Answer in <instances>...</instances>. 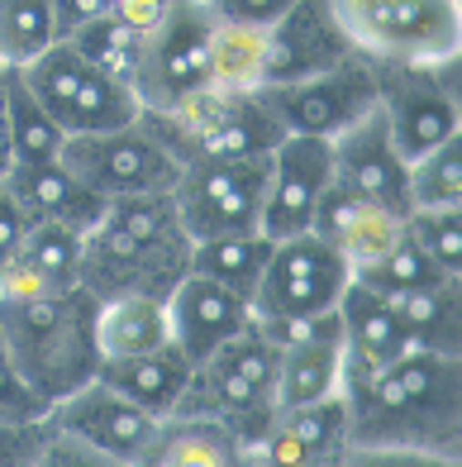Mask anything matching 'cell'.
<instances>
[{"label": "cell", "instance_id": "obj_1", "mask_svg": "<svg viewBox=\"0 0 462 467\" xmlns=\"http://www.w3.org/2000/svg\"><path fill=\"white\" fill-rule=\"evenodd\" d=\"M339 396L353 420V453H434L457 458V358L410 348L386 368L344 358Z\"/></svg>", "mask_w": 462, "mask_h": 467}, {"label": "cell", "instance_id": "obj_2", "mask_svg": "<svg viewBox=\"0 0 462 467\" xmlns=\"http://www.w3.org/2000/svg\"><path fill=\"white\" fill-rule=\"evenodd\" d=\"M100 301L87 286H0V334L25 381L53 406L87 387L100 368L96 344Z\"/></svg>", "mask_w": 462, "mask_h": 467}, {"label": "cell", "instance_id": "obj_3", "mask_svg": "<svg viewBox=\"0 0 462 467\" xmlns=\"http://www.w3.org/2000/svg\"><path fill=\"white\" fill-rule=\"evenodd\" d=\"M277 358H282L277 338L253 320L191 368V381H186L172 415L224 420L234 430L239 449L248 453L282 410L277 406Z\"/></svg>", "mask_w": 462, "mask_h": 467}, {"label": "cell", "instance_id": "obj_4", "mask_svg": "<svg viewBox=\"0 0 462 467\" xmlns=\"http://www.w3.org/2000/svg\"><path fill=\"white\" fill-rule=\"evenodd\" d=\"M149 130L172 148L177 162L196 158H267L286 139L277 110L262 91H220L205 87L172 110H139Z\"/></svg>", "mask_w": 462, "mask_h": 467}, {"label": "cell", "instance_id": "obj_5", "mask_svg": "<svg viewBox=\"0 0 462 467\" xmlns=\"http://www.w3.org/2000/svg\"><path fill=\"white\" fill-rule=\"evenodd\" d=\"M329 10L372 62H444L462 48V0H329Z\"/></svg>", "mask_w": 462, "mask_h": 467}, {"label": "cell", "instance_id": "obj_6", "mask_svg": "<svg viewBox=\"0 0 462 467\" xmlns=\"http://www.w3.org/2000/svg\"><path fill=\"white\" fill-rule=\"evenodd\" d=\"M376 105L386 134L406 162L462 134L457 105V57L444 62H376Z\"/></svg>", "mask_w": 462, "mask_h": 467}, {"label": "cell", "instance_id": "obj_7", "mask_svg": "<svg viewBox=\"0 0 462 467\" xmlns=\"http://www.w3.org/2000/svg\"><path fill=\"white\" fill-rule=\"evenodd\" d=\"M19 72H25L29 91L44 100V110L67 130V139L72 134H100V130H115V124L139 119V96L124 87V81L91 67L67 38L48 44Z\"/></svg>", "mask_w": 462, "mask_h": 467}, {"label": "cell", "instance_id": "obj_8", "mask_svg": "<svg viewBox=\"0 0 462 467\" xmlns=\"http://www.w3.org/2000/svg\"><path fill=\"white\" fill-rule=\"evenodd\" d=\"M353 277V267L334 253L320 234H291L272 244V258L248 296L253 320L262 325H296L310 315H324L339 306V296Z\"/></svg>", "mask_w": 462, "mask_h": 467}, {"label": "cell", "instance_id": "obj_9", "mask_svg": "<svg viewBox=\"0 0 462 467\" xmlns=\"http://www.w3.org/2000/svg\"><path fill=\"white\" fill-rule=\"evenodd\" d=\"M210 29H215V15L205 0H181L153 29H143L134 72L139 110H172L210 87Z\"/></svg>", "mask_w": 462, "mask_h": 467}, {"label": "cell", "instance_id": "obj_10", "mask_svg": "<svg viewBox=\"0 0 462 467\" xmlns=\"http://www.w3.org/2000/svg\"><path fill=\"white\" fill-rule=\"evenodd\" d=\"M62 162L105 201L139 196V191H172L181 177L177 153L149 130L143 115L100 134H72L62 143Z\"/></svg>", "mask_w": 462, "mask_h": 467}, {"label": "cell", "instance_id": "obj_11", "mask_svg": "<svg viewBox=\"0 0 462 467\" xmlns=\"http://www.w3.org/2000/svg\"><path fill=\"white\" fill-rule=\"evenodd\" d=\"M267 191V158H196L172 186L177 215L191 239L258 229Z\"/></svg>", "mask_w": 462, "mask_h": 467}, {"label": "cell", "instance_id": "obj_12", "mask_svg": "<svg viewBox=\"0 0 462 467\" xmlns=\"http://www.w3.org/2000/svg\"><path fill=\"white\" fill-rule=\"evenodd\" d=\"M48 424H53V434L72 439L77 449H87L96 467H139L153 434H158V415L134 406L115 387H105L100 377H91L87 387L53 400Z\"/></svg>", "mask_w": 462, "mask_h": 467}, {"label": "cell", "instance_id": "obj_13", "mask_svg": "<svg viewBox=\"0 0 462 467\" xmlns=\"http://www.w3.org/2000/svg\"><path fill=\"white\" fill-rule=\"evenodd\" d=\"M262 96L277 110L286 134L334 139L348 124H358L367 110H376V62L363 53H348L344 62H334V67L314 72V77L262 87Z\"/></svg>", "mask_w": 462, "mask_h": 467}, {"label": "cell", "instance_id": "obj_14", "mask_svg": "<svg viewBox=\"0 0 462 467\" xmlns=\"http://www.w3.org/2000/svg\"><path fill=\"white\" fill-rule=\"evenodd\" d=\"M186 272H191V253L153 248L119 229L110 215H100L91 229H81V272L77 282L87 286L96 301L110 296H162L172 291Z\"/></svg>", "mask_w": 462, "mask_h": 467}, {"label": "cell", "instance_id": "obj_15", "mask_svg": "<svg viewBox=\"0 0 462 467\" xmlns=\"http://www.w3.org/2000/svg\"><path fill=\"white\" fill-rule=\"evenodd\" d=\"M329 182H334V148H329V139L286 134L267 153V191H262L258 229L267 234L272 244L291 239V234H305Z\"/></svg>", "mask_w": 462, "mask_h": 467}, {"label": "cell", "instance_id": "obj_16", "mask_svg": "<svg viewBox=\"0 0 462 467\" xmlns=\"http://www.w3.org/2000/svg\"><path fill=\"white\" fill-rule=\"evenodd\" d=\"M353 453V420L348 400L334 391L320 400H301V406H282L267 434L243 453L253 467H324L344 462Z\"/></svg>", "mask_w": 462, "mask_h": 467}, {"label": "cell", "instance_id": "obj_17", "mask_svg": "<svg viewBox=\"0 0 462 467\" xmlns=\"http://www.w3.org/2000/svg\"><path fill=\"white\" fill-rule=\"evenodd\" d=\"M262 325V320H258ZM277 338V406H301V400L334 396L344 381V320L339 306L324 315H310L296 325H262Z\"/></svg>", "mask_w": 462, "mask_h": 467}, {"label": "cell", "instance_id": "obj_18", "mask_svg": "<svg viewBox=\"0 0 462 467\" xmlns=\"http://www.w3.org/2000/svg\"><path fill=\"white\" fill-rule=\"evenodd\" d=\"M329 148H334V182L339 186L358 191V196L386 205V210L410 215V162L395 153L386 119H382V105L367 110L358 124H348L344 134H334Z\"/></svg>", "mask_w": 462, "mask_h": 467}, {"label": "cell", "instance_id": "obj_19", "mask_svg": "<svg viewBox=\"0 0 462 467\" xmlns=\"http://www.w3.org/2000/svg\"><path fill=\"white\" fill-rule=\"evenodd\" d=\"M348 53H358L348 44V34L339 29L329 0H296L277 25H267V72L262 87H282V81H301L344 62Z\"/></svg>", "mask_w": 462, "mask_h": 467}, {"label": "cell", "instance_id": "obj_20", "mask_svg": "<svg viewBox=\"0 0 462 467\" xmlns=\"http://www.w3.org/2000/svg\"><path fill=\"white\" fill-rule=\"evenodd\" d=\"M248 325H253V306L239 291L200 277V272H186L167 291V329H172V344L191 363H200L205 353H215L224 338H234Z\"/></svg>", "mask_w": 462, "mask_h": 467}, {"label": "cell", "instance_id": "obj_21", "mask_svg": "<svg viewBox=\"0 0 462 467\" xmlns=\"http://www.w3.org/2000/svg\"><path fill=\"white\" fill-rule=\"evenodd\" d=\"M310 234H320L348 267H363L372 258H382V253L406 234V215L358 196V191H348L339 182H329L320 205H314Z\"/></svg>", "mask_w": 462, "mask_h": 467}, {"label": "cell", "instance_id": "obj_22", "mask_svg": "<svg viewBox=\"0 0 462 467\" xmlns=\"http://www.w3.org/2000/svg\"><path fill=\"white\" fill-rule=\"evenodd\" d=\"M0 182L10 186V196L25 205L29 220H53V224L91 229L105 215V196H100V191H91L62 158L15 162Z\"/></svg>", "mask_w": 462, "mask_h": 467}, {"label": "cell", "instance_id": "obj_23", "mask_svg": "<svg viewBox=\"0 0 462 467\" xmlns=\"http://www.w3.org/2000/svg\"><path fill=\"white\" fill-rule=\"evenodd\" d=\"M339 320H344V348H348L344 358L358 363V368H386L401 353L415 348V338H410V329H406L391 296L372 291V286L353 282V277L339 296Z\"/></svg>", "mask_w": 462, "mask_h": 467}, {"label": "cell", "instance_id": "obj_24", "mask_svg": "<svg viewBox=\"0 0 462 467\" xmlns=\"http://www.w3.org/2000/svg\"><path fill=\"white\" fill-rule=\"evenodd\" d=\"M191 358H186L172 338L149 353H129V358H100L96 377L105 387H115L119 396H129L134 406H143L149 415H172L177 400L186 391V381H191Z\"/></svg>", "mask_w": 462, "mask_h": 467}, {"label": "cell", "instance_id": "obj_25", "mask_svg": "<svg viewBox=\"0 0 462 467\" xmlns=\"http://www.w3.org/2000/svg\"><path fill=\"white\" fill-rule=\"evenodd\" d=\"M239 462H243V449L224 420L162 415L139 467H239Z\"/></svg>", "mask_w": 462, "mask_h": 467}, {"label": "cell", "instance_id": "obj_26", "mask_svg": "<svg viewBox=\"0 0 462 467\" xmlns=\"http://www.w3.org/2000/svg\"><path fill=\"white\" fill-rule=\"evenodd\" d=\"M81 272V229L34 220L25 244L0 272V286H77Z\"/></svg>", "mask_w": 462, "mask_h": 467}, {"label": "cell", "instance_id": "obj_27", "mask_svg": "<svg viewBox=\"0 0 462 467\" xmlns=\"http://www.w3.org/2000/svg\"><path fill=\"white\" fill-rule=\"evenodd\" d=\"M167 301L162 296H110L96 310V344L100 358H129L167 344Z\"/></svg>", "mask_w": 462, "mask_h": 467}, {"label": "cell", "instance_id": "obj_28", "mask_svg": "<svg viewBox=\"0 0 462 467\" xmlns=\"http://www.w3.org/2000/svg\"><path fill=\"white\" fill-rule=\"evenodd\" d=\"M272 258V239L262 229H243V234H215V239H196L191 244V272L220 282L229 291H239L243 301L253 296L262 267Z\"/></svg>", "mask_w": 462, "mask_h": 467}, {"label": "cell", "instance_id": "obj_29", "mask_svg": "<svg viewBox=\"0 0 462 467\" xmlns=\"http://www.w3.org/2000/svg\"><path fill=\"white\" fill-rule=\"evenodd\" d=\"M267 72V29L215 19L210 29V87L220 91H262Z\"/></svg>", "mask_w": 462, "mask_h": 467}, {"label": "cell", "instance_id": "obj_30", "mask_svg": "<svg viewBox=\"0 0 462 467\" xmlns=\"http://www.w3.org/2000/svg\"><path fill=\"white\" fill-rule=\"evenodd\" d=\"M5 115H10V148L15 162H44V158H62L67 130L44 110V100L29 91V81L19 67H5Z\"/></svg>", "mask_w": 462, "mask_h": 467}, {"label": "cell", "instance_id": "obj_31", "mask_svg": "<svg viewBox=\"0 0 462 467\" xmlns=\"http://www.w3.org/2000/svg\"><path fill=\"white\" fill-rule=\"evenodd\" d=\"M105 215L119 229H129L134 239L153 244V248H172V253H191V234H186L172 191H139V196H110Z\"/></svg>", "mask_w": 462, "mask_h": 467}, {"label": "cell", "instance_id": "obj_32", "mask_svg": "<svg viewBox=\"0 0 462 467\" xmlns=\"http://www.w3.org/2000/svg\"><path fill=\"white\" fill-rule=\"evenodd\" d=\"M353 282H363V286L382 291V296H406V291H425V286L457 282V277H448V272L415 244V234L406 229L401 239H395V244L382 253V258L353 267Z\"/></svg>", "mask_w": 462, "mask_h": 467}, {"label": "cell", "instance_id": "obj_33", "mask_svg": "<svg viewBox=\"0 0 462 467\" xmlns=\"http://www.w3.org/2000/svg\"><path fill=\"white\" fill-rule=\"evenodd\" d=\"M67 44L91 62V67H100L105 77L124 81V87L134 91V72H139V48H143V34L129 25V19H119L115 10L91 19V25H81L67 34Z\"/></svg>", "mask_w": 462, "mask_h": 467}, {"label": "cell", "instance_id": "obj_34", "mask_svg": "<svg viewBox=\"0 0 462 467\" xmlns=\"http://www.w3.org/2000/svg\"><path fill=\"white\" fill-rule=\"evenodd\" d=\"M391 301H395V310H401L415 348H434V353L457 358V282L406 291V296H391Z\"/></svg>", "mask_w": 462, "mask_h": 467}, {"label": "cell", "instance_id": "obj_35", "mask_svg": "<svg viewBox=\"0 0 462 467\" xmlns=\"http://www.w3.org/2000/svg\"><path fill=\"white\" fill-rule=\"evenodd\" d=\"M48 44H57L48 0H0V62L5 67H25Z\"/></svg>", "mask_w": 462, "mask_h": 467}, {"label": "cell", "instance_id": "obj_36", "mask_svg": "<svg viewBox=\"0 0 462 467\" xmlns=\"http://www.w3.org/2000/svg\"><path fill=\"white\" fill-rule=\"evenodd\" d=\"M415 205H462V134L410 162V210Z\"/></svg>", "mask_w": 462, "mask_h": 467}, {"label": "cell", "instance_id": "obj_37", "mask_svg": "<svg viewBox=\"0 0 462 467\" xmlns=\"http://www.w3.org/2000/svg\"><path fill=\"white\" fill-rule=\"evenodd\" d=\"M406 229L448 277H462V205H415Z\"/></svg>", "mask_w": 462, "mask_h": 467}, {"label": "cell", "instance_id": "obj_38", "mask_svg": "<svg viewBox=\"0 0 462 467\" xmlns=\"http://www.w3.org/2000/svg\"><path fill=\"white\" fill-rule=\"evenodd\" d=\"M0 420H48V400L25 381L5 334H0Z\"/></svg>", "mask_w": 462, "mask_h": 467}, {"label": "cell", "instance_id": "obj_39", "mask_svg": "<svg viewBox=\"0 0 462 467\" xmlns=\"http://www.w3.org/2000/svg\"><path fill=\"white\" fill-rule=\"evenodd\" d=\"M44 449H48V420H0V467L44 462Z\"/></svg>", "mask_w": 462, "mask_h": 467}, {"label": "cell", "instance_id": "obj_40", "mask_svg": "<svg viewBox=\"0 0 462 467\" xmlns=\"http://www.w3.org/2000/svg\"><path fill=\"white\" fill-rule=\"evenodd\" d=\"M205 5H210V15H215V19H239V25L267 29V25H277V19L296 5V0H205Z\"/></svg>", "mask_w": 462, "mask_h": 467}, {"label": "cell", "instance_id": "obj_41", "mask_svg": "<svg viewBox=\"0 0 462 467\" xmlns=\"http://www.w3.org/2000/svg\"><path fill=\"white\" fill-rule=\"evenodd\" d=\"M29 215H25V205H19L10 196V186L0 182V272H5V263L15 258V248L25 244V234H29Z\"/></svg>", "mask_w": 462, "mask_h": 467}, {"label": "cell", "instance_id": "obj_42", "mask_svg": "<svg viewBox=\"0 0 462 467\" xmlns=\"http://www.w3.org/2000/svg\"><path fill=\"white\" fill-rule=\"evenodd\" d=\"M48 5H53L57 38H67L72 29L91 25V19H100V15H110V10H115V0H48Z\"/></svg>", "mask_w": 462, "mask_h": 467}, {"label": "cell", "instance_id": "obj_43", "mask_svg": "<svg viewBox=\"0 0 462 467\" xmlns=\"http://www.w3.org/2000/svg\"><path fill=\"white\" fill-rule=\"evenodd\" d=\"M172 5H181V0H115V15H119V19H129V25L143 34V29H153Z\"/></svg>", "mask_w": 462, "mask_h": 467}, {"label": "cell", "instance_id": "obj_44", "mask_svg": "<svg viewBox=\"0 0 462 467\" xmlns=\"http://www.w3.org/2000/svg\"><path fill=\"white\" fill-rule=\"evenodd\" d=\"M15 167V148H10V115H5V62H0V177Z\"/></svg>", "mask_w": 462, "mask_h": 467}]
</instances>
